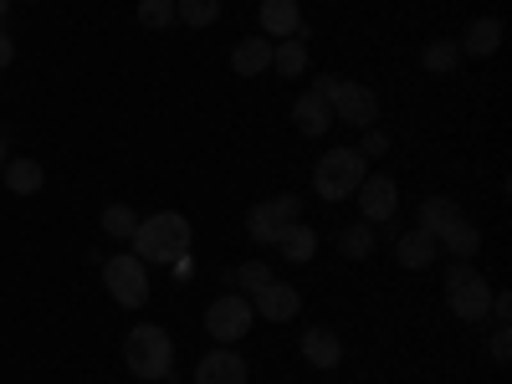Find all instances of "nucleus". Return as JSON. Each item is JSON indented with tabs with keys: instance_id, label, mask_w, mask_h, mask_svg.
<instances>
[{
	"instance_id": "nucleus-29",
	"label": "nucleus",
	"mask_w": 512,
	"mask_h": 384,
	"mask_svg": "<svg viewBox=\"0 0 512 384\" xmlns=\"http://www.w3.org/2000/svg\"><path fill=\"white\" fill-rule=\"evenodd\" d=\"M390 149V139H384V128H364V144H359V154L369 159V154H384Z\"/></svg>"
},
{
	"instance_id": "nucleus-9",
	"label": "nucleus",
	"mask_w": 512,
	"mask_h": 384,
	"mask_svg": "<svg viewBox=\"0 0 512 384\" xmlns=\"http://www.w3.org/2000/svg\"><path fill=\"white\" fill-rule=\"evenodd\" d=\"M446 303H451V313H456L461 323H487V313H492V287H487L482 277H466V282L446 287Z\"/></svg>"
},
{
	"instance_id": "nucleus-15",
	"label": "nucleus",
	"mask_w": 512,
	"mask_h": 384,
	"mask_svg": "<svg viewBox=\"0 0 512 384\" xmlns=\"http://www.w3.org/2000/svg\"><path fill=\"white\" fill-rule=\"evenodd\" d=\"M297 349H303V359H308L313 369H338V364H344V344H338L333 328H308Z\"/></svg>"
},
{
	"instance_id": "nucleus-11",
	"label": "nucleus",
	"mask_w": 512,
	"mask_h": 384,
	"mask_svg": "<svg viewBox=\"0 0 512 384\" xmlns=\"http://www.w3.org/2000/svg\"><path fill=\"white\" fill-rule=\"evenodd\" d=\"M262 36L267 41H287V36H303V11H297V0H262Z\"/></svg>"
},
{
	"instance_id": "nucleus-6",
	"label": "nucleus",
	"mask_w": 512,
	"mask_h": 384,
	"mask_svg": "<svg viewBox=\"0 0 512 384\" xmlns=\"http://www.w3.org/2000/svg\"><path fill=\"white\" fill-rule=\"evenodd\" d=\"M251 323H256L251 297H241V292H226V297H216V303L205 308V333L216 338V344H236V338L251 333Z\"/></svg>"
},
{
	"instance_id": "nucleus-7",
	"label": "nucleus",
	"mask_w": 512,
	"mask_h": 384,
	"mask_svg": "<svg viewBox=\"0 0 512 384\" xmlns=\"http://www.w3.org/2000/svg\"><path fill=\"white\" fill-rule=\"evenodd\" d=\"M328 108H333V118H344L354 128L379 123V98H374V88H364V82H338V88L328 93Z\"/></svg>"
},
{
	"instance_id": "nucleus-4",
	"label": "nucleus",
	"mask_w": 512,
	"mask_h": 384,
	"mask_svg": "<svg viewBox=\"0 0 512 384\" xmlns=\"http://www.w3.org/2000/svg\"><path fill=\"white\" fill-rule=\"evenodd\" d=\"M103 287L118 308H144L149 303V267L139 262L134 251H123V256H108L103 262Z\"/></svg>"
},
{
	"instance_id": "nucleus-26",
	"label": "nucleus",
	"mask_w": 512,
	"mask_h": 384,
	"mask_svg": "<svg viewBox=\"0 0 512 384\" xmlns=\"http://www.w3.org/2000/svg\"><path fill=\"white\" fill-rule=\"evenodd\" d=\"M420 62H425V72H456V62H461V47L456 41H431V47L420 52Z\"/></svg>"
},
{
	"instance_id": "nucleus-27",
	"label": "nucleus",
	"mask_w": 512,
	"mask_h": 384,
	"mask_svg": "<svg viewBox=\"0 0 512 384\" xmlns=\"http://www.w3.org/2000/svg\"><path fill=\"white\" fill-rule=\"evenodd\" d=\"M221 16V0H175V21L185 26H210Z\"/></svg>"
},
{
	"instance_id": "nucleus-14",
	"label": "nucleus",
	"mask_w": 512,
	"mask_h": 384,
	"mask_svg": "<svg viewBox=\"0 0 512 384\" xmlns=\"http://www.w3.org/2000/svg\"><path fill=\"white\" fill-rule=\"evenodd\" d=\"M231 72H236V77H262V72H272V41H267V36L236 41V47H231Z\"/></svg>"
},
{
	"instance_id": "nucleus-3",
	"label": "nucleus",
	"mask_w": 512,
	"mask_h": 384,
	"mask_svg": "<svg viewBox=\"0 0 512 384\" xmlns=\"http://www.w3.org/2000/svg\"><path fill=\"white\" fill-rule=\"evenodd\" d=\"M359 180H364V154L359 149H328L318 159V169H313V190L323 200H333V205L338 200H354Z\"/></svg>"
},
{
	"instance_id": "nucleus-16",
	"label": "nucleus",
	"mask_w": 512,
	"mask_h": 384,
	"mask_svg": "<svg viewBox=\"0 0 512 384\" xmlns=\"http://www.w3.org/2000/svg\"><path fill=\"white\" fill-rule=\"evenodd\" d=\"M395 262L410 267V272H425V267L436 262V236H425L420 226L405 231V236H395Z\"/></svg>"
},
{
	"instance_id": "nucleus-10",
	"label": "nucleus",
	"mask_w": 512,
	"mask_h": 384,
	"mask_svg": "<svg viewBox=\"0 0 512 384\" xmlns=\"http://www.w3.org/2000/svg\"><path fill=\"white\" fill-rule=\"evenodd\" d=\"M297 308H303L297 287H287V282H277V277H272L262 292H251V313H256V318H267V323H292Z\"/></svg>"
},
{
	"instance_id": "nucleus-20",
	"label": "nucleus",
	"mask_w": 512,
	"mask_h": 384,
	"mask_svg": "<svg viewBox=\"0 0 512 384\" xmlns=\"http://www.w3.org/2000/svg\"><path fill=\"white\" fill-rule=\"evenodd\" d=\"M272 246L287 256V262L303 267V262H313V251H318V231H313V226H303V221H292V226H282V236H277Z\"/></svg>"
},
{
	"instance_id": "nucleus-2",
	"label": "nucleus",
	"mask_w": 512,
	"mask_h": 384,
	"mask_svg": "<svg viewBox=\"0 0 512 384\" xmlns=\"http://www.w3.org/2000/svg\"><path fill=\"white\" fill-rule=\"evenodd\" d=\"M123 359H128V374L134 379H169V369H175V344H169V333L159 323H139L123 338Z\"/></svg>"
},
{
	"instance_id": "nucleus-31",
	"label": "nucleus",
	"mask_w": 512,
	"mask_h": 384,
	"mask_svg": "<svg viewBox=\"0 0 512 384\" xmlns=\"http://www.w3.org/2000/svg\"><path fill=\"white\" fill-rule=\"evenodd\" d=\"M487 318H492V323H507V318H512V297H507V292H492V313H487Z\"/></svg>"
},
{
	"instance_id": "nucleus-34",
	"label": "nucleus",
	"mask_w": 512,
	"mask_h": 384,
	"mask_svg": "<svg viewBox=\"0 0 512 384\" xmlns=\"http://www.w3.org/2000/svg\"><path fill=\"white\" fill-rule=\"evenodd\" d=\"M6 159H11V154H6V139H0V169H6Z\"/></svg>"
},
{
	"instance_id": "nucleus-30",
	"label": "nucleus",
	"mask_w": 512,
	"mask_h": 384,
	"mask_svg": "<svg viewBox=\"0 0 512 384\" xmlns=\"http://www.w3.org/2000/svg\"><path fill=\"white\" fill-rule=\"evenodd\" d=\"M507 354H512V333H507V323H497V333H492V359L507 364Z\"/></svg>"
},
{
	"instance_id": "nucleus-12",
	"label": "nucleus",
	"mask_w": 512,
	"mask_h": 384,
	"mask_svg": "<svg viewBox=\"0 0 512 384\" xmlns=\"http://www.w3.org/2000/svg\"><path fill=\"white\" fill-rule=\"evenodd\" d=\"M195 384H246V359L231 349H210L195 364Z\"/></svg>"
},
{
	"instance_id": "nucleus-25",
	"label": "nucleus",
	"mask_w": 512,
	"mask_h": 384,
	"mask_svg": "<svg viewBox=\"0 0 512 384\" xmlns=\"http://www.w3.org/2000/svg\"><path fill=\"white\" fill-rule=\"evenodd\" d=\"M134 231H139L134 205H108V210H103V236H113V241H128Z\"/></svg>"
},
{
	"instance_id": "nucleus-24",
	"label": "nucleus",
	"mask_w": 512,
	"mask_h": 384,
	"mask_svg": "<svg viewBox=\"0 0 512 384\" xmlns=\"http://www.w3.org/2000/svg\"><path fill=\"white\" fill-rule=\"evenodd\" d=\"M231 277V287L241 292V297H251V292H262L267 282H272V267L267 262H241L236 272H226Z\"/></svg>"
},
{
	"instance_id": "nucleus-33",
	"label": "nucleus",
	"mask_w": 512,
	"mask_h": 384,
	"mask_svg": "<svg viewBox=\"0 0 512 384\" xmlns=\"http://www.w3.org/2000/svg\"><path fill=\"white\" fill-rule=\"evenodd\" d=\"M11 62H16V41L0 31V67H11Z\"/></svg>"
},
{
	"instance_id": "nucleus-28",
	"label": "nucleus",
	"mask_w": 512,
	"mask_h": 384,
	"mask_svg": "<svg viewBox=\"0 0 512 384\" xmlns=\"http://www.w3.org/2000/svg\"><path fill=\"white\" fill-rule=\"evenodd\" d=\"M139 26L169 31V26H175V0H139Z\"/></svg>"
},
{
	"instance_id": "nucleus-35",
	"label": "nucleus",
	"mask_w": 512,
	"mask_h": 384,
	"mask_svg": "<svg viewBox=\"0 0 512 384\" xmlns=\"http://www.w3.org/2000/svg\"><path fill=\"white\" fill-rule=\"evenodd\" d=\"M6 11H11V0H0V21H6Z\"/></svg>"
},
{
	"instance_id": "nucleus-18",
	"label": "nucleus",
	"mask_w": 512,
	"mask_h": 384,
	"mask_svg": "<svg viewBox=\"0 0 512 384\" xmlns=\"http://www.w3.org/2000/svg\"><path fill=\"white\" fill-rule=\"evenodd\" d=\"M456 221H461V210H456V200H451V195H431V200H420V231H425V236H436V241H441Z\"/></svg>"
},
{
	"instance_id": "nucleus-23",
	"label": "nucleus",
	"mask_w": 512,
	"mask_h": 384,
	"mask_svg": "<svg viewBox=\"0 0 512 384\" xmlns=\"http://www.w3.org/2000/svg\"><path fill=\"white\" fill-rule=\"evenodd\" d=\"M338 251H344L349 262H364V256L374 251V226H369V221H359V226H344V231H338Z\"/></svg>"
},
{
	"instance_id": "nucleus-19",
	"label": "nucleus",
	"mask_w": 512,
	"mask_h": 384,
	"mask_svg": "<svg viewBox=\"0 0 512 384\" xmlns=\"http://www.w3.org/2000/svg\"><path fill=\"white\" fill-rule=\"evenodd\" d=\"M497 47H502V21L497 16H477L472 26H466V36H461L466 57H492Z\"/></svg>"
},
{
	"instance_id": "nucleus-22",
	"label": "nucleus",
	"mask_w": 512,
	"mask_h": 384,
	"mask_svg": "<svg viewBox=\"0 0 512 384\" xmlns=\"http://www.w3.org/2000/svg\"><path fill=\"white\" fill-rule=\"evenodd\" d=\"M436 246H446V251L456 256V262H472V256L482 251V231H477L472 221L461 216V221H456V226H451V231H446V236L436 241Z\"/></svg>"
},
{
	"instance_id": "nucleus-8",
	"label": "nucleus",
	"mask_w": 512,
	"mask_h": 384,
	"mask_svg": "<svg viewBox=\"0 0 512 384\" xmlns=\"http://www.w3.org/2000/svg\"><path fill=\"white\" fill-rule=\"evenodd\" d=\"M354 200H359V216H364L369 226L390 221L395 210H400V190H395V180H390V175H364V180H359V190H354Z\"/></svg>"
},
{
	"instance_id": "nucleus-1",
	"label": "nucleus",
	"mask_w": 512,
	"mask_h": 384,
	"mask_svg": "<svg viewBox=\"0 0 512 384\" xmlns=\"http://www.w3.org/2000/svg\"><path fill=\"white\" fill-rule=\"evenodd\" d=\"M190 221L180 216V210H154V216L139 221V231L128 236L134 241V256L144 267H175L185 262V251H190Z\"/></svg>"
},
{
	"instance_id": "nucleus-21",
	"label": "nucleus",
	"mask_w": 512,
	"mask_h": 384,
	"mask_svg": "<svg viewBox=\"0 0 512 384\" xmlns=\"http://www.w3.org/2000/svg\"><path fill=\"white\" fill-rule=\"evenodd\" d=\"M272 72H277V77H303V72H308V47H303V36L272 41Z\"/></svg>"
},
{
	"instance_id": "nucleus-5",
	"label": "nucleus",
	"mask_w": 512,
	"mask_h": 384,
	"mask_svg": "<svg viewBox=\"0 0 512 384\" xmlns=\"http://www.w3.org/2000/svg\"><path fill=\"white\" fill-rule=\"evenodd\" d=\"M292 221H303V195H277V200H262L246 210V236L272 246L282 236V226H292Z\"/></svg>"
},
{
	"instance_id": "nucleus-13",
	"label": "nucleus",
	"mask_w": 512,
	"mask_h": 384,
	"mask_svg": "<svg viewBox=\"0 0 512 384\" xmlns=\"http://www.w3.org/2000/svg\"><path fill=\"white\" fill-rule=\"evenodd\" d=\"M292 128H297V134H308V139H323L328 134V128H333V108L308 88L303 98H297L292 103Z\"/></svg>"
},
{
	"instance_id": "nucleus-32",
	"label": "nucleus",
	"mask_w": 512,
	"mask_h": 384,
	"mask_svg": "<svg viewBox=\"0 0 512 384\" xmlns=\"http://www.w3.org/2000/svg\"><path fill=\"white\" fill-rule=\"evenodd\" d=\"M466 277H477L472 262H451V267H446V287H456V282H466Z\"/></svg>"
},
{
	"instance_id": "nucleus-17",
	"label": "nucleus",
	"mask_w": 512,
	"mask_h": 384,
	"mask_svg": "<svg viewBox=\"0 0 512 384\" xmlns=\"http://www.w3.org/2000/svg\"><path fill=\"white\" fill-rule=\"evenodd\" d=\"M0 175H6V190H11V195H36L41 185H47V169H41L31 154L6 159V169H0Z\"/></svg>"
}]
</instances>
